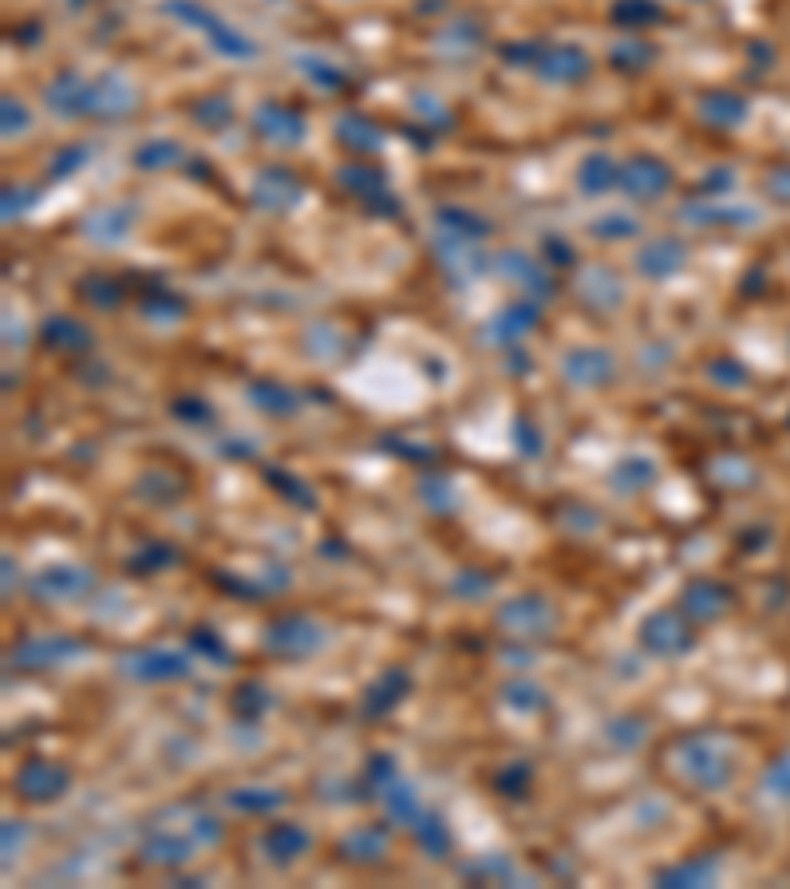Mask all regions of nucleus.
<instances>
[{
	"label": "nucleus",
	"mask_w": 790,
	"mask_h": 889,
	"mask_svg": "<svg viewBox=\"0 0 790 889\" xmlns=\"http://www.w3.org/2000/svg\"><path fill=\"white\" fill-rule=\"evenodd\" d=\"M412 826H415V843L424 846L431 858H447V854H451V831H447V823H442L435 811H424Z\"/></svg>",
	"instance_id": "obj_26"
},
{
	"label": "nucleus",
	"mask_w": 790,
	"mask_h": 889,
	"mask_svg": "<svg viewBox=\"0 0 790 889\" xmlns=\"http://www.w3.org/2000/svg\"><path fill=\"white\" fill-rule=\"evenodd\" d=\"M76 656H87V641H76V636H29L24 644L12 649V664L17 668H60V664H72Z\"/></svg>",
	"instance_id": "obj_8"
},
{
	"label": "nucleus",
	"mask_w": 790,
	"mask_h": 889,
	"mask_svg": "<svg viewBox=\"0 0 790 889\" xmlns=\"http://www.w3.org/2000/svg\"><path fill=\"white\" fill-rule=\"evenodd\" d=\"M340 858L356 866H376L387 858V831L384 826H356L340 838Z\"/></svg>",
	"instance_id": "obj_15"
},
{
	"label": "nucleus",
	"mask_w": 790,
	"mask_h": 889,
	"mask_svg": "<svg viewBox=\"0 0 790 889\" xmlns=\"http://www.w3.org/2000/svg\"><path fill=\"white\" fill-rule=\"evenodd\" d=\"M534 67L554 84H577L581 76H589V56L577 52V47H554L546 56H537Z\"/></svg>",
	"instance_id": "obj_17"
},
{
	"label": "nucleus",
	"mask_w": 790,
	"mask_h": 889,
	"mask_svg": "<svg viewBox=\"0 0 790 889\" xmlns=\"http://www.w3.org/2000/svg\"><path fill=\"white\" fill-rule=\"evenodd\" d=\"M229 806L242 814H274L285 806V795L274 791V786H237L229 795Z\"/></svg>",
	"instance_id": "obj_30"
},
{
	"label": "nucleus",
	"mask_w": 790,
	"mask_h": 889,
	"mask_svg": "<svg viewBox=\"0 0 790 889\" xmlns=\"http://www.w3.org/2000/svg\"><path fill=\"white\" fill-rule=\"evenodd\" d=\"M719 878V861L715 858H687L680 861V866H672V870H660L656 881L660 886H712V881Z\"/></svg>",
	"instance_id": "obj_24"
},
{
	"label": "nucleus",
	"mask_w": 790,
	"mask_h": 889,
	"mask_svg": "<svg viewBox=\"0 0 790 889\" xmlns=\"http://www.w3.org/2000/svg\"><path fill=\"white\" fill-rule=\"evenodd\" d=\"M265 483L289 502H297L301 511H317V494H312L309 483H301V474H289L285 467H265Z\"/></svg>",
	"instance_id": "obj_29"
},
{
	"label": "nucleus",
	"mask_w": 790,
	"mask_h": 889,
	"mask_svg": "<svg viewBox=\"0 0 790 889\" xmlns=\"http://www.w3.org/2000/svg\"><path fill=\"white\" fill-rule=\"evenodd\" d=\"M502 269H510L514 277H522V281H526L534 293H549V285H546V277H542V269L530 266L522 254H502Z\"/></svg>",
	"instance_id": "obj_43"
},
{
	"label": "nucleus",
	"mask_w": 790,
	"mask_h": 889,
	"mask_svg": "<svg viewBox=\"0 0 790 889\" xmlns=\"http://www.w3.org/2000/svg\"><path fill=\"white\" fill-rule=\"evenodd\" d=\"M142 861H154V866H182L190 858V843L170 831H151V838L142 843Z\"/></svg>",
	"instance_id": "obj_25"
},
{
	"label": "nucleus",
	"mask_w": 790,
	"mask_h": 889,
	"mask_svg": "<svg viewBox=\"0 0 790 889\" xmlns=\"http://www.w3.org/2000/svg\"><path fill=\"white\" fill-rule=\"evenodd\" d=\"M649 47H612V60H617V64H621V60H637V67L640 64H649Z\"/></svg>",
	"instance_id": "obj_56"
},
{
	"label": "nucleus",
	"mask_w": 790,
	"mask_h": 889,
	"mask_svg": "<svg viewBox=\"0 0 790 889\" xmlns=\"http://www.w3.org/2000/svg\"><path fill=\"white\" fill-rule=\"evenodd\" d=\"M499 791L502 795H510V799H517V795H526V786H530V767L526 763H510L506 771H499Z\"/></svg>",
	"instance_id": "obj_44"
},
{
	"label": "nucleus",
	"mask_w": 790,
	"mask_h": 889,
	"mask_svg": "<svg viewBox=\"0 0 790 889\" xmlns=\"http://www.w3.org/2000/svg\"><path fill=\"white\" fill-rule=\"evenodd\" d=\"M12 569H17V561L4 558V593H12Z\"/></svg>",
	"instance_id": "obj_59"
},
{
	"label": "nucleus",
	"mask_w": 790,
	"mask_h": 889,
	"mask_svg": "<svg viewBox=\"0 0 790 889\" xmlns=\"http://www.w3.org/2000/svg\"><path fill=\"white\" fill-rule=\"evenodd\" d=\"M249 396H254V404L261 407V411H269V416H292V411H297V396H292L289 388H281V384H269V379L254 384Z\"/></svg>",
	"instance_id": "obj_37"
},
{
	"label": "nucleus",
	"mask_w": 790,
	"mask_h": 889,
	"mask_svg": "<svg viewBox=\"0 0 790 889\" xmlns=\"http://www.w3.org/2000/svg\"><path fill=\"white\" fill-rule=\"evenodd\" d=\"M419 499H424V506L431 514H451L459 506V491H455V483L447 474H424L419 479Z\"/></svg>",
	"instance_id": "obj_33"
},
{
	"label": "nucleus",
	"mask_w": 790,
	"mask_h": 889,
	"mask_svg": "<svg viewBox=\"0 0 790 889\" xmlns=\"http://www.w3.org/2000/svg\"><path fill=\"white\" fill-rule=\"evenodd\" d=\"M652 17H656L652 4H629V0L617 4V20H624V24H629V20H652Z\"/></svg>",
	"instance_id": "obj_54"
},
{
	"label": "nucleus",
	"mask_w": 790,
	"mask_h": 889,
	"mask_svg": "<svg viewBox=\"0 0 790 889\" xmlns=\"http://www.w3.org/2000/svg\"><path fill=\"white\" fill-rule=\"evenodd\" d=\"M274 708V692L257 681H245L242 688L234 692V716L245 719V724H257L265 711Z\"/></svg>",
	"instance_id": "obj_31"
},
{
	"label": "nucleus",
	"mask_w": 790,
	"mask_h": 889,
	"mask_svg": "<svg viewBox=\"0 0 790 889\" xmlns=\"http://www.w3.org/2000/svg\"><path fill=\"white\" fill-rule=\"evenodd\" d=\"M380 799H384V806H387V818H395V823H404V826H412L419 814H424V803H419V791H415L407 779H399L395 775L392 783H384L380 786Z\"/></svg>",
	"instance_id": "obj_18"
},
{
	"label": "nucleus",
	"mask_w": 790,
	"mask_h": 889,
	"mask_svg": "<svg viewBox=\"0 0 790 889\" xmlns=\"http://www.w3.org/2000/svg\"><path fill=\"white\" fill-rule=\"evenodd\" d=\"M609 739L617 748H637L640 739H644V728H640V719L624 716V719H612L609 724Z\"/></svg>",
	"instance_id": "obj_46"
},
{
	"label": "nucleus",
	"mask_w": 790,
	"mask_h": 889,
	"mask_svg": "<svg viewBox=\"0 0 790 889\" xmlns=\"http://www.w3.org/2000/svg\"><path fill=\"white\" fill-rule=\"evenodd\" d=\"M762 791L771 799H782V803H790V748L782 751L779 759H775L767 771H762Z\"/></svg>",
	"instance_id": "obj_39"
},
{
	"label": "nucleus",
	"mask_w": 790,
	"mask_h": 889,
	"mask_svg": "<svg viewBox=\"0 0 790 889\" xmlns=\"http://www.w3.org/2000/svg\"><path fill=\"white\" fill-rule=\"evenodd\" d=\"M640 649L649 656L672 661V656H684L696 649V633H692L687 617H680L676 609H660V613H652L649 621L640 624Z\"/></svg>",
	"instance_id": "obj_5"
},
{
	"label": "nucleus",
	"mask_w": 790,
	"mask_h": 889,
	"mask_svg": "<svg viewBox=\"0 0 790 889\" xmlns=\"http://www.w3.org/2000/svg\"><path fill=\"white\" fill-rule=\"evenodd\" d=\"M652 479H656V463H652V459H640V454H632V459L617 463V471H612V491L637 494V491H644V486H652Z\"/></svg>",
	"instance_id": "obj_28"
},
{
	"label": "nucleus",
	"mask_w": 790,
	"mask_h": 889,
	"mask_svg": "<svg viewBox=\"0 0 790 889\" xmlns=\"http://www.w3.org/2000/svg\"><path fill=\"white\" fill-rule=\"evenodd\" d=\"M601 237H629L637 234V222L624 218V214H609V218H601V226H592Z\"/></svg>",
	"instance_id": "obj_50"
},
{
	"label": "nucleus",
	"mask_w": 790,
	"mask_h": 889,
	"mask_svg": "<svg viewBox=\"0 0 790 889\" xmlns=\"http://www.w3.org/2000/svg\"><path fill=\"white\" fill-rule=\"evenodd\" d=\"M20 846H24V826L17 818H4V861L17 858Z\"/></svg>",
	"instance_id": "obj_52"
},
{
	"label": "nucleus",
	"mask_w": 790,
	"mask_h": 889,
	"mask_svg": "<svg viewBox=\"0 0 790 889\" xmlns=\"http://www.w3.org/2000/svg\"><path fill=\"white\" fill-rule=\"evenodd\" d=\"M569 506H562V522H569ZM601 526V514H592V511H585V506H577V531H597Z\"/></svg>",
	"instance_id": "obj_55"
},
{
	"label": "nucleus",
	"mask_w": 790,
	"mask_h": 889,
	"mask_svg": "<svg viewBox=\"0 0 790 889\" xmlns=\"http://www.w3.org/2000/svg\"><path fill=\"white\" fill-rule=\"evenodd\" d=\"M297 64H301L305 72H312L320 84H340V72H337V67H324V60H309V56H305V60H297Z\"/></svg>",
	"instance_id": "obj_53"
},
{
	"label": "nucleus",
	"mask_w": 790,
	"mask_h": 889,
	"mask_svg": "<svg viewBox=\"0 0 790 889\" xmlns=\"http://www.w3.org/2000/svg\"><path fill=\"white\" fill-rule=\"evenodd\" d=\"M329 644V629L305 613H285L277 621L265 624L261 649L285 661H301V656H317Z\"/></svg>",
	"instance_id": "obj_2"
},
{
	"label": "nucleus",
	"mask_w": 790,
	"mask_h": 889,
	"mask_svg": "<svg viewBox=\"0 0 790 889\" xmlns=\"http://www.w3.org/2000/svg\"><path fill=\"white\" fill-rule=\"evenodd\" d=\"M29 127V111H24V104H17V99H4V135H17Z\"/></svg>",
	"instance_id": "obj_51"
},
{
	"label": "nucleus",
	"mask_w": 790,
	"mask_h": 889,
	"mask_svg": "<svg viewBox=\"0 0 790 889\" xmlns=\"http://www.w3.org/2000/svg\"><path fill=\"white\" fill-rule=\"evenodd\" d=\"M581 297L592 304V309H617L624 301L621 277L609 274V269H589L581 277Z\"/></svg>",
	"instance_id": "obj_23"
},
{
	"label": "nucleus",
	"mask_w": 790,
	"mask_h": 889,
	"mask_svg": "<svg viewBox=\"0 0 790 889\" xmlns=\"http://www.w3.org/2000/svg\"><path fill=\"white\" fill-rule=\"evenodd\" d=\"M44 341L52 344V349L79 352L92 344V332H87L79 321H72V317H52V321L44 324Z\"/></svg>",
	"instance_id": "obj_32"
},
{
	"label": "nucleus",
	"mask_w": 790,
	"mask_h": 889,
	"mask_svg": "<svg viewBox=\"0 0 790 889\" xmlns=\"http://www.w3.org/2000/svg\"><path fill=\"white\" fill-rule=\"evenodd\" d=\"M32 597L36 601H47V606H64V601H84L95 589V569L87 566H72V561H56V566H44L32 578Z\"/></svg>",
	"instance_id": "obj_7"
},
{
	"label": "nucleus",
	"mask_w": 790,
	"mask_h": 889,
	"mask_svg": "<svg viewBox=\"0 0 790 889\" xmlns=\"http://www.w3.org/2000/svg\"><path fill=\"white\" fill-rule=\"evenodd\" d=\"M135 107V87L122 76H104L92 84V111L95 115H127Z\"/></svg>",
	"instance_id": "obj_19"
},
{
	"label": "nucleus",
	"mask_w": 790,
	"mask_h": 889,
	"mask_svg": "<svg viewBox=\"0 0 790 889\" xmlns=\"http://www.w3.org/2000/svg\"><path fill=\"white\" fill-rule=\"evenodd\" d=\"M179 159V147L174 142H151L139 151V167H167V162Z\"/></svg>",
	"instance_id": "obj_48"
},
{
	"label": "nucleus",
	"mask_w": 790,
	"mask_h": 889,
	"mask_svg": "<svg viewBox=\"0 0 790 889\" xmlns=\"http://www.w3.org/2000/svg\"><path fill=\"white\" fill-rule=\"evenodd\" d=\"M502 656L510 661V668H530L534 664V653H526V649H502Z\"/></svg>",
	"instance_id": "obj_57"
},
{
	"label": "nucleus",
	"mask_w": 790,
	"mask_h": 889,
	"mask_svg": "<svg viewBox=\"0 0 790 889\" xmlns=\"http://www.w3.org/2000/svg\"><path fill=\"white\" fill-rule=\"evenodd\" d=\"M451 589L462 597V601H482V597L494 589V578H490V574H482V569H467V574H459V578H455Z\"/></svg>",
	"instance_id": "obj_41"
},
{
	"label": "nucleus",
	"mask_w": 790,
	"mask_h": 889,
	"mask_svg": "<svg viewBox=\"0 0 790 889\" xmlns=\"http://www.w3.org/2000/svg\"><path fill=\"white\" fill-rule=\"evenodd\" d=\"M12 786H17V795L24 803H56V799H64L72 791V767L44 756L24 759Z\"/></svg>",
	"instance_id": "obj_3"
},
{
	"label": "nucleus",
	"mask_w": 790,
	"mask_h": 889,
	"mask_svg": "<svg viewBox=\"0 0 790 889\" xmlns=\"http://www.w3.org/2000/svg\"><path fill=\"white\" fill-rule=\"evenodd\" d=\"M254 190H257V202H261V206H269V210H285V206H292V202L301 199V186H297V179H292V174H285V171H261V174H257V182H254Z\"/></svg>",
	"instance_id": "obj_21"
},
{
	"label": "nucleus",
	"mask_w": 790,
	"mask_h": 889,
	"mask_svg": "<svg viewBox=\"0 0 790 889\" xmlns=\"http://www.w3.org/2000/svg\"><path fill=\"white\" fill-rule=\"evenodd\" d=\"M174 561H179V549L170 546V542H147V546L131 554L127 569H131V574H167Z\"/></svg>",
	"instance_id": "obj_35"
},
{
	"label": "nucleus",
	"mask_w": 790,
	"mask_h": 889,
	"mask_svg": "<svg viewBox=\"0 0 790 889\" xmlns=\"http://www.w3.org/2000/svg\"><path fill=\"white\" fill-rule=\"evenodd\" d=\"M47 104L60 115H87L92 111V84H84L79 76H60L47 92Z\"/></svg>",
	"instance_id": "obj_22"
},
{
	"label": "nucleus",
	"mask_w": 790,
	"mask_h": 889,
	"mask_svg": "<svg viewBox=\"0 0 790 889\" xmlns=\"http://www.w3.org/2000/svg\"><path fill=\"white\" fill-rule=\"evenodd\" d=\"M732 606H735V593L724 586V581H712V578L687 581L684 593H680V613L696 624L719 621Z\"/></svg>",
	"instance_id": "obj_9"
},
{
	"label": "nucleus",
	"mask_w": 790,
	"mask_h": 889,
	"mask_svg": "<svg viewBox=\"0 0 790 889\" xmlns=\"http://www.w3.org/2000/svg\"><path fill=\"white\" fill-rule=\"evenodd\" d=\"M340 139L352 142L356 151H364V147H376V131H367L364 119H356V115H344L340 119Z\"/></svg>",
	"instance_id": "obj_45"
},
{
	"label": "nucleus",
	"mask_w": 790,
	"mask_h": 889,
	"mask_svg": "<svg viewBox=\"0 0 790 889\" xmlns=\"http://www.w3.org/2000/svg\"><path fill=\"white\" fill-rule=\"evenodd\" d=\"M577 182H581L585 194H605V190H612L621 182V167H617V159H609V154H592V159H585Z\"/></svg>",
	"instance_id": "obj_27"
},
{
	"label": "nucleus",
	"mask_w": 790,
	"mask_h": 889,
	"mask_svg": "<svg viewBox=\"0 0 790 889\" xmlns=\"http://www.w3.org/2000/svg\"><path fill=\"white\" fill-rule=\"evenodd\" d=\"M119 672L139 684H170L186 681L194 672V661L186 653H174V649H135V653L119 656Z\"/></svg>",
	"instance_id": "obj_4"
},
{
	"label": "nucleus",
	"mask_w": 790,
	"mask_h": 889,
	"mask_svg": "<svg viewBox=\"0 0 790 889\" xmlns=\"http://www.w3.org/2000/svg\"><path fill=\"white\" fill-rule=\"evenodd\" d=\"M190 644H194V653H202L206 661H214V664L229 661V644L222 641L214 629H194V633H190Z\"/></svg>",
	"instance_id": "obj_42"
},
{
	"label": "nucleus",
	"mask_w": 790,
	"mask_h": 889,
	"mask_svg": "<svg viewBox=\"0 0 790 889\" xmlns=\"http://www.w3.org/2000/svg\"><path fill=\"white\" fill-rule=\"evenodd\" d=\"M439 218H442V226L455 229V234H471V237L487 234V222L471 218V214H462V210H439Z\"/></svg>",
	"instance_id": "obj_47"
},
{
	"label": "nucleus",
	"mask_w": 790,
	"mask_h": 889,
	"mask_svg": "<svg viewBox=\"0 0 790 889\" xmlns=\"http://www.w3.org/2000/svg\"><path fill=\"white\" fill-rule=\"evenodd\" d=\"M700 111H704V119H712L715 127H724V131H732V127H739L747 119V104L739 95H727V92L707 95Z\"/></svg>",
	"instance_id": "obj_34"
},
{
	"label": "nucleus",
	"mask_w": 790,
	"mask_h": 889,
	"mask_svg": "<svg viewBox=\"0 0 790 889\" xmlns=\"http://www.w3.org/2000/svg\"><path fill=\"white\" fill-rule=\"evenodd\" d=\"M712 474L719 479L724 486H751L755 483V471L751 463H744V459H715L712 463Z\"/></svg>",
	"instance_id": "obj_40"
},
{
	"label": "nucleus",
	"mask_w": 790,
	"mask_h": 889,
	"mask_svg": "<svg viewBox=\"0 0 790 889\" xmlns=\"http://www.w3.org/2000/svg\"><path fill=\"white\" fill-rule=\"evenodd\" d=\"M261 850L277 866H292V861L312 850V834L301 823H274L261 834Z\"/></svg>",
	"instance_id": "obj_11"
},
{
	"label": "nucleus",
	"mask_w": 790,
	"mask_h": 889,
	"mask_svg": "<svg viewBox=\"0 0 790 889\" xmlns=\"http://www.w3.org/2000/svg\"><path fill=\"white\" fill-rule=\"evenodd\" d=\"M407 692H412V672L387 668L364 688V704H360V708H364V716H387L395 704L404 700Z\"/></svg>",
	"instance_id": "obj_14"
},
{
	"label": "nucleus",
	"mask_w": 790,
	"mask_h": 889,
	"mask_svg": "<svg viewBox=\"0 0 790 889\" xmlns=\"http://www.w3.org/2000/svg\"><path fill=\"white\" fill-rule=\"evenodd\" d=\"M170 17H179V20H190V24H198V29L206 32L210 40H214V47L217 52H226V56H254V44L245 36H237L234 29H226L222 20H214L210 12H202L198 4H190V0H174L170 4Z\"/></svg>",
	"instance_id": "obj_10"
},
{
	"label": "nucleus",
	"mask_w": 790,
	"mask_h": 889,
	"mask_svg": "<svg viewBox=\"0 0 790 889\" xmlns=\"http://www.w3.org/2000/svg\"><path fill=\"white\" fill-rule=\"evenodd\" d=\"M621 186L632 199H660L672 186V171L660 159H632L621 167Z\"/></svg>",
	"instance_id": "obj_12"
},
{
	"label": "nucleus",
	"mask_w": 790,
	"mask_h": 889,
	"mask_svg": "<svg viewBox=\"0 0 790 889\" xmlns=\"http://www.w3.org/2000/svg\"><path fill=\"white\" fill-rule=\"evenodd\" d=\"M499 624L506 633H514L517 641L526 636V641H542L557 629V609L549 606L546 597L537 593H522V597H510L499 606Z\"/></svg>",
	"instance_id": "obj_6"
},
{
	"label": "nucleus",
	"mask_w": 790,
	"mask_h": 889,
	"mask_svg": "<svg viewBox=\"0 0 790 889\" xmlns=\"http://www.w3.org/2000/svg\"><path fill=\"white\" fill-rule=\"evenodd\" d=\"M257 131H261L269 142H285V147H292V142L305 139V119L281 104H265V107H257Z\"/></svg>",
	"instance_id": "obj_16"
},
{
	"label": "nucleus",
	"mask_w": 790,
	"mask_h": 889,
	"mask_svg": "<svg viewBox=\"0 0 790 889\" xmlns=\"http://www.w3.org/2000/svg\"><path fill=\"white\" fill-rule=\"evenodd\" d=\"M669 771L700 795H715L739 775V748L719 731H692L669 748Z\"/></svg>",
	"instance_id": "obj_1"
},
{
	"label": "nucleus",
	"mask_w": 790,
	"mask_h": 889,
	"mask_svg": "<svg viewBox=\"0 0 790 889\" xmlns=\"http://www.w3.org/2000/svg\"><path fill=\"white\" fill-rule=\"evenodd\" d=\"M502 700H506V708L522 711V716H530V711H542L549 704L546 688L534 681H510L502 684Z\"/></svg>",
	"instance_id": "obj_36"
},
{
	"label": "nucleus",
	"mask_w": 790,
	"mask_h": 889,
	"mask_svg": "<svg viewBox=\"0 0 790 889\" xmlns=\"http://www.w3.org/2000/svg\"><path fill=\"white\" fill-rule=\"evenodd\" d=\"M198 115H202V119H217V115L226 119L229 107H226V99H214V104H202V107H198Z\"/></svg>",
	"instance_id": "obj_58"
},
{
	"label": "nucleus",
	"mask_w": 790,
	"mask_h": 889,
	"mask_svg": "<svg viewBox=\"0 0 790 889\" xmlns=\"http://www.w3.org/2000/svg\"><path fill=\"white\" fill-rule=\"evenodd\" d=\"M612 356L605 349H574L565 356V379L577 388H605L612 379Z\"/></svg>",
	"instance_id": "obj_13"
},
{
	"label": "nucleus",
	"mask_w": 790,
	"mask_h": 889,
	"mask_svg": "<svg viewBox=\"0 0 790 889\" xmlns=\"http://www.w3.org/2000/svg\"><path fill=\"white\" fill-rule=\"evenodd\" d=\"M640 274L649 277H672L680 266H684V246L672 242V237H660V242H649L637 257Z\"/></svg>",
	"instance_id": "obj_20"
},
{
	"label": "nucleus",
	"mask_w": 790,
	"mask_h": 889,
	"mask_svg": "<svg viewBox=\"0 0 790 889\" xmlns=\"http://www.w3.org/2000/svg\"><path fill=\"white\" fill-rule=\"evenodd\" d=\"M534 324H537V312L530 309V304H514V309H506L499 321L490 324V336H494V341H517V336L530 332Z\"/></svg>",
	"instance_id": "obj_38"
},
{
	"label": "nucleus",
	"mask_w": 790,
	"mask_h": 889,
	"mask_svg": "<svg viewBox=\"0 0 790 889\" xmlns=\"http://www.w3.org/2000/svg\"><path fill=\"white\" fill-rule=\"evenodd\" d=\"M399 775L395 771V759L392 756H372V763H367V786H384V783H392V779Z\"/></svg>",
	"instance_id": "obj_49"
}]
</instances>
